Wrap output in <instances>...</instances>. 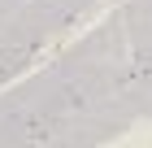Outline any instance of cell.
Returning <instances> with one entry per match:
<instances>
[]
</instances>
